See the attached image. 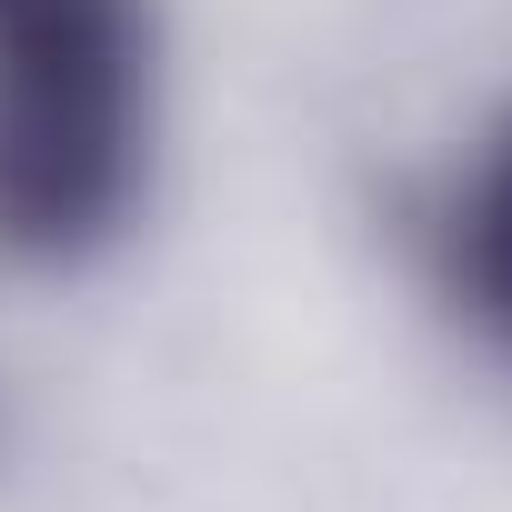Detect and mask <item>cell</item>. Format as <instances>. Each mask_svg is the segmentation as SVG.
I'll return each mask as SVG.
<instances>
[{"instance_id": "1", "label": "cell", "mask_w": 512, "mask_h": 512, "mask_svg": "<svg viewBox=\"0 0 512 512\" xmlns=\"http://www.w3.org/2000/svg\"><path fill=\"white\" fill-rule=\"evenodd\" d=\"M151 171V11L0 0V251L91 262Z\"/></svg>"}, {"instance_id": "2", "label": "cell", "mask_w": 512, "mask_h": 512, "mask_svg": "<svg viewBox=\"0 0 512 512\" xmlns=\"http://www.w3.org/2000/svg\"><path fill=\"white\" fill-rule=\"evenodd\" d=\"M442 262H452L462 312L512 352V131L472 161V181H462V201L442 221Z\"/></svg>"}]
</instances>
